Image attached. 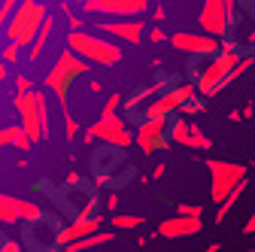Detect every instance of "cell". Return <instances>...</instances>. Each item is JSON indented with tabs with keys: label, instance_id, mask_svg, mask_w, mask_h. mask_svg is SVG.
<instances>
[{
	"label": "cell",
	"instance_id": "27",
	"mask_svg": "<svg viewBox=\"0 0 255 252\" xmlns=\"http://www.w3.org/2000/svg\"><path fill=\"white\" fill-rule=\"evenodd\" d=\"M176 213H182V216H201L204 210H201L198 204H179V207H176Z\"/></svg>",
	"mask_w": 255,
	"mask_h": 252
},
{
	"label": "cell",
	"instance_id": "4",
	"mask_svg": "<svg viewBox=\"0 0 255 252\" xmlns=\"http://www.w3.org/2000/svg\"><path fill=\"white\" fill-rule=\"evenodd\" d=\"M119 104H122V101H119V94H113V98L104 104L101 119L85 131V140H104V143H110V146H116V149H125V146H131V143H134V134L125 128L122 116L116 113Z\"/></svg>",
	"mask_w": 255,
	"mask_h": 252
},
{
	"label": "cell",
	"instance_id": "13",
	"mask_svg": "<svg viewBox=\"0 0 255 252\" xmlns=\"http://www.w3.org/2000/svg\"><path fill=\"white\" fill-rule=\"evenodd\" d=\"M170 46L176 52H185V55H216L219 52V37L207 34V30H201V34H173L170 37Z\"/></svg>",
	"mask_w": 255,
	"mask_h": 252
},
{
	"label": "cell",
	"instance_id": "19",
	"mask_svg": "<svg viewBox=\"0 0 255 252\" xmlns=\"http://www.w3.org/2000/svg\"><path fill=\"white\" fill-rule=\"evenodd\" d=\"M52 30H55V21H52V15L46 12L40 30L34 34V40H30V61H37V58H40V52L46 49V43H49V37H52Z\"/></svg>",
	"mask_w": 255,
	"mask_h": 252
},
{
	"label": "cell",
	"instance_id": "22",
	"mask_svg": "<svg viewBox=\"0 0 255 252\" xmlns=\"http://www.w3.org/2000/svg\"><path fill=\"white\" fill-rule=\"evenodd\" d=\"M188 131H191V125L185 122V116H179V119H176V122L170 125V134H167V140H170V143H179V146H182V143H185V137H188Z\"/></svg>",
	"mask_w": 255,
	"mask_h": 252
},
{
	"label": "cell",
	"instance_id": "10",
	"mask_svg": "<svg viewBox=\"0 0 255 252\" xmlns=\"http://www.w3.org/2000/svg\"><path fill=\"white\" fill-rule=\"evenodd\" d=\"M43 210L30 201L21 198H9V195H0V222L3 225H15V222H40Z\"/></svg>",
	"mask_w": 255,
	"mask_h": 252
},
{
	"label": "cell",
	"instance_id": "3",
	"mask_svg": "<svg viewBox=\"0 0 255 252\" xmlns=\"http://www.w3.org/2000/svg\"><path fill=\"white\" fill-rule=\"evenodd\" d=\"M46 18V6L40 3V0H18V6L12 9L9 21H6V37L9 43H15L18 49L21 46H30V40H34V34L40 30Z\"/></svg>",
	"mask_w": 255,
	"mask_h": 252
},
{
	"label": "cell",
	"instance_id": "17",
	"mask_svg": "<svg viewBox=\"0 0 255 252\" xmlns=\"http://www.w3.org/2000/svg\"><path fill=\"white\" fill-rule=\"evenodd\" d=\"M3 146H15V149L27 152L30 146H34V140L27 137V131L21 128V125H9V128H0V149Z\"/></svg>",
	"mask_w": 255,
	"mask_h": 252
},
{
	"label": "cell",
	"instance_id": "32",
	"mask_svg": "<svg viewBox=\"0 0 255 252\" xmlns=\"http://www.w3.org/2000/svg\"><path fill=\"white\" fill-rule=\"evenodd\" d=\"M6 73H9V70H6V64H3V61H0V82L6 79Z\"/></svg>",
	"mask_w": 255,
	"mask_h": 252
},
{
	"label": "cell",
	"instance_id": "15",
	"mask_svg": "<svg viewBox=\"0 0 255 252\" xmlns=\"http://www.w3.org/2000/svg\"><path fill=\"white\" fill-rule=\"evenodd\" d=\"M143 30L146 27H143V21L137 15H128L122 21H104L101 24V34H107V37H113L119 43H131V46L143 43Z\"/></svg>",
	"mask_w": 255,
	"mask_h": 252
},
{
	"label": "cell",
	"instance_id": "29",
	"mask_svg": "<svg viewBox=\"0 0 255 252\" xmlns=\"http://www.w3.org/2000/svg\"><path fill=\"white\" fill-rule=\"evenodd\" d=\"M15 88L18 91H30V88H34V82H30L27 76H15Z\"/></svg>",
	"mask_w": 255,
	"mask_h": 252
},
{
	"label": "cell",
	"instance_id": "20",
	"mask_svg": "<svg viewBox=\"0 0 255 252\" xmlns=\"http://www.w3.org/2000/svg\"><path fill=\"white\" fill-rule=\"evenodd\" d=\"M243 188H246V176H243V179H240V182H237V185L231 188V192L225 195V201L219 204V213H216V222H222V219H225V216L231 213V207H234V204L240 201V195H243Z\"/></svg>",
	"mask_w": 255,
	"mask_h": 252
},
{
	"label": "cell",
	"instance_id": "25",
	"mask_svg": "<svg viewBox=\"0 0 255 252\" xmlns=\"http://www.w3.org/2000/svg\"><path fill=\"white\" fill-rule=\"evenodd\" d=\"M155 91H161V85H152V88H146L143 94H134L131 101H125V110H137V104H140L143 98H149V94H155Z\"/></svg>",
	"mask_w": 255,
	"mask_h": 252
},
{
	"label": "cell",
	"instance_id": "26",
	"mask_svg": "<svg viewBox=\"0 0 255 252\" xmlns=\"http://www.w3.org/2000/svg\"><path fill=\"white\" fill-rule=\"evenodd\" d=\"M64 128H67V140H76V134H79V122H76L73 116H64Z\"/></svg>",
	"mask_w": 255,
	"mask_h": 252
},
{
	"label": "cell",
	"instance_id": "16",
	"mask_svg": "<svg viewBox=\"0 0 255 252\" xmlns=\"http://www.w3.org/2000/svg\"><path fill=\"white\" fill-rule=\"evenodd\" d=\"M101 228V216H88V213H79V219L73 225H67L58 237H55V246H67V243H73V240H79V237H85V234H91V231H98Z\"/></svg>",
	"mask_w": 255,
	"mask_h": 252
},
{
	"label": "cell",
	"instance_id": "28",
	"mask_svg": "<svg viewBox=\"0 0 255 252\" xmlns=\"http://www.w3.org/2000/svg\"><path fill=\"white\" fill-rule=\"evenodd\" d=\"M0 249H3V252H18L21 243L18 240H0Z\"/></svg>",
	"mask_w": 255,
	"mask_h": 252
},
{
	"label": "cell",
	"instance_id": "30",
	"mask_svg": "<svg viewBox=\"0 0 255 252\" xmlns=\"http://www.w3.org/2000/svg\"><path fill=\"white\" fill-rule=\"evenodd\" d=\"M15 58H18V46H15V43H9V46L3 49V61H15Z\"/></svg>",
	"mask_w": 255,
	"mask_h": 252
},
{
	"label": "cell",
	"instance_id": "18",
	"mask_svg": "<svg viewBox=\"0 0 255 252\" xmlns=\"http://www.w3.org/2000/svg\"><path fill=\"white\" fill-rule=\"evenodd\" d=\"M113 240H116V237H113L110 231H91V234H85V237L67 243V249H70V252H82V249H94V246H107V243H113Z\"/></svg>",
	"mask_w": 255,
	"mask_h": 252
},
{
	"label": "cell",
	"instance_id": "31",
	"mask_svg": "<svg viewBox=\"0 0 255 252\" xmlns=\"http://www.w3.org/2000/svg\"><path fill=\"white\" fill-rule=\"evenodd\" d=\"M243 231H246V234H255V210H252V216H249V222L243 225Z\"/></svg>",
	"mask_w": 255,
	"mask_h": 252
},
{
	"label": "cell",
	"instance_id": "23",
	"mask_svg": "<svg viewBox=\"0 0 255 252\" xmlns=\"http://www.w3.org/2000/svg\"><path fill=\"white\" fill-rule=\"evenodd\" d=\"M140 225H143V216H125V213L113 216V228L116 231H131V228H140Z\"/></svg>",
	"mask_w": 255,
	"mask_h": 252
},
{
	"label": "cell",
	"instance_id": "6",
	"mask_svg": "<svg viewBox=\"0 0 255 252\" xmlns=\"http://www.w3.org/2000/svg\"><path fill=\"white\" fill-rule=\"evenodd\" d=\"M207 170H210V198L216 204L225 201V195L246 176V164H231V161H207Z\"/></svg>",
	"mask_w": 255,
	"mask_h": 252
},
{
	"label": "cell",
	"instance_id": "2",
	"mask_svg": "<svg viewBox=\"0 0 255 252\" xmlns=\"http://www.w3.org/2000/svg\"><path fill=\"white\" fill-rule=\"evenodd\" d=\"M67 49H73L76 55H82L88 64H101V67H113L122 61V49L119 43L107 40L104 34H91V30L73 27L67 34Z\"/></svg>",
	"mask_w": 255,
	"mask_h": 252
},
{
	"label": "cell",
	"instance_id": "14",
	"mask_svg": "<svg viewBox=\"0 0 255 252\" xmlns=\"http://www.w3.org/2000/svg\"><path fill=\"white\" fill-rule=\"evenodd\" d=\"M201 228H204V222H201V216H170V219H164L161 225H158V237L161 240H182V237H195V234H201Z\"/></svg>",
	"mask_w": 255,
	"mask_h": 252
},
{
	"label": "cell",
	"instance_id": "21",
	"mask_svg": "<svg viewBox=\"0 0 255 252\" xmlns=\"http://www.w3.org/2000/svg\"><path fill=\"white\" fill-rule=\"evenodd\" d=\"M185 149H198V152H207L210 146H213V140L210 137H204V131L198 128V125H191V131H188V137H185V143H182Z\"/></svg>",
	"mask_w": 255,
	"mask_h": 252
},
{
	"label": "cell",
	"instance_id": "12",
	"mask_svg": "<svg viewBox=\"0 0 255 252\" xmlns=\"http://www.w3.org/2000/svg\"><path fill=\"white\" fill-rule=\"evenodd\" d=\"M149 9V0H85V12L94 15H143Z\"/></svg>",
	"mask_w": 255,
	"mask_h": 252
},
{
	"label": "cell",
	"instance_id": "1",
	"mask_svg": "<svg viewBox=\"0 0 255 252\" xmlns=\"http://www.w3.org/2000/svg\"><path fill=\"white\" fill-rule=\"evenodd\" d=\"M85 73H88V61H85L82 55H76L73 49H64V52L55 58L52 70L46 73V88L58 98L64 116H70V110H67V94H70L73 79H79V76H85Z\"/></svg>",
	"mask_w": 255,
	"mask_h": 252
},
{
	"label": "cell",
	"instance_id": "11",
	"mask_svg": "<svg viewBox=\"0 0 255 252\" xmlns=\"http://www.w3.org/2000/svg\"><path fill=\"white\" fill-rule=\"evenodd\" d=\"M201 30H207V34L213 37H225L228 34V24H231V15H228V6H225V0H204V6H201Z\"/></svg>",
	"mask_w": 255,
	"mask_h": 252
},
{
	"label": "cell",
	"instance_id": "24",
	"mask_svg": "<svg viewBox=\"0 0 255 252\" xmlns=\"http://www.w3.org/2000/svg\"><path fill=\"white\" fill-rule=\"evenodd\" d=\"M15 6H18V0H3V3H0V30L6 27V21H9V15H12Z\"/></svg>",
	"mask_w": 255,
	"mask_h": 252
},
{
	"label": "cell",
	"instance_id": "8",
	"mask_svg": "<svg viewBox=\"0 0 255 252\" xmlns=\"http://www.w3.org/2000/svg\"><path fill=\"white\" fill-rule=\"evenodd\" d=\"M134 143H137L146 155L164 149V146H167V119H143V122L137 125Z\"/></svg>",
	"mask_w": 255,
	"mask_h": 252
},
{
	"label": "cell",
	"instance_id": "5",
	"mask_svg": "<svg viewBox=\"0 0 255 252\" xmlns=\"http://www.w3.org/2000/svg\"><path fill=\"white\" fill-rule=\"evenodd\" d=\"M237 64H240L237 49H222L219 55H210V64L198 73L195 91L204 94V98H213V94H219L225 85H231V70H234Z\"/></svg>",
	"mask_w": 255,
	"mask_h": 252
},
{
	"label": "cell",
	"instance_id": "9",
	"mask_svg": "<svg viewBox=\"0 0 255 252\" xmlns=\"http://www.w3.org/2000/svg\"><path fill=\"white\" fill-rule=\"evenodd\" d=\"M15 113L21 116V128L27 131L30 140H43V128H40V107H37V91H18L15 94Z\"/></svg>",
	"mask_w": 255,
	"mask_h": 252
},
{
	"label": "cell",
	"instance_id": "7",
	"mask_svg": "<svg viewBox=\"0 0 255 252\" xmlns=\"http://www.w3.org/2000/svg\"><path fill=\"white\" fill-rule=\"evenodd\" d=\"M188 98H195V88H191L188 82H185V85H176V88H170V91H161V94H158V98L143 110V116H146V119H167V116L179 113V107H182Z\"/></svg>",
	"mask_w": 255,
	"mask_h": 252
}]
</instances>
